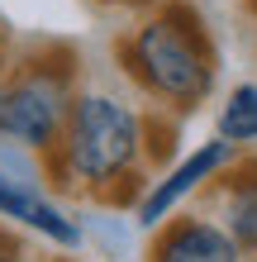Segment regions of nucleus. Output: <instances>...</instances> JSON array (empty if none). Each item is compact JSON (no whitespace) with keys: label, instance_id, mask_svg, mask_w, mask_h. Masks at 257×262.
Returning <instances> with one entry per match:
<instances>
[{"label":"nucleus","instance_id":"f257e3e1","mask_svg":"<svg viewBox=\"0 0 257 262\" xmlns=\"http://www.w3.org/2000/svg\"><path fill=\"white\" fill-rule=\"evenodd\" d=\"M143 129H148V115H138L119 96L77 91L62 138L43 158L48 181L72 195H96V200H110V205H138V195L148 186L138 177V167L148 158Z\"/></svg>","mask_w":257,"mask_h":262},{"label":"nucleus","instance_id":"f03ea898","mask_svg":"<svg viewBox=\"0 0 257 262\" xmlns=\"http://www.w3.org/2000/svg\"><path fill=\"white\" fill-rule=\"evenodd\" d=\"M119 62L148 96L167 110H195L215 91V43L200 14L186 5H162L138 29L119 38Z\"/></svg>","mask_w":257,"mask_h":262},{"label":"nucleus","instance_id":"7ed1b4c3","mask_svg":"<svg viewBox=\"0 0 257 262\" xmlns=\"http://www.w3.org/2000/svg\"><path fill=\"white\" fill-rule=\"evenodd\" d=\"M77 100V57L67 48H34L0 72V143L48 158Z\"/></svg>","mask_w":257,"mask_h":262},{"label":"nucleus","instance_id":"20e7f679","mask_svg":"<svg viewBox=\"0 0 257 262\" xmlns=\"http://www.w3.org/2000/svg\"><path fill=\"white\" fill-rule=\"evenodd\" d=\"M229 162H233V148L224 143V138H209V143L191 148L176 167H167L157 181H148V186H143L138 205H133V220H138L143 229H162V224L176 214L181 200L195 195V191H205Z\"/></svg>","mask_w":257,"mask_h":262},{"label":"nucleus","instance_id":"39448f33","mask_svg":"<svg viewBox=\"0 0 257 262\" xmlns=\"http://www.w3.org/2000/svg\"><path fill=\"white\" fill-rule=\"evenodd\" d=\"M148 262H243V253L209 214H176L153 234Z\"/></svg>","mask_w":257,"mask_h":262},{"label":"nucleus","instance_id":"423d86ee","mask_svg":"<svg viewBox=\"0 0 257 262\" xmlns=\"http://www.w3.org/2000/svg\"><path fill=\"white\" fill-rule=\"evenodd\" d=\"M0 220H10L19 229H34L38 238H48V243H57L67 253L81 248V238H86L81 224L43 186H24V181H10V177H0Z\"/></svg>","mask_w":257,"mask_h":262},{"label":"nucleus","instance_id":"0eeeda50","mask_svg":"<svg viewBox=\"0 0 257 262\" xmlns=\"http://www.w3.org/2000/svg\"><path fill=\"white\" fill-rule=\"evenodd\" d=\"M215 224L238 253H257V162H229L215 177Z\"/></svg>","mask_w":257,"mask_h":262},{"label":"nucleus","instance_id":"6e6552de","mask_svg":"<svg viewBox=\"0 0 257 262\" xmlns=\"http://www.w3.org/2000/svg\"><path fill=\"white\" fill-rule=\"evenodd\" d=\"M229 148H243V143H257V86L243 81V86H233L229 91V100L219 105V124H215Z\"/></svg>","mask_w":257,"mask_h":262},{"label":"nucleus","instance_id":"1a4fd4ad","mask_svg":"<svg viewBox=\"0 0 257 262\" xmlns=\"http://www.w3.org/2000/svg\"><path fill=\"white\" fill-rule=\"evenodd\" d=\"M0 262H24V243L10 229H0Z\"/></svg>","mask_w":257,"mask_h":262},{"label":"nucleus","instance_id":"9d476101","mask_svg":"<svg viewBox=\"0 0 257 262\" xmlns=\"http://www.w3.org/2000/svg\"><path fill=\"white\" fill-rule=\"evenodd\" d=\"M96 5H114V0H96Z\"/></svg>","mask_w":257,"mask_h":262},{"label":"nucleus","instance_id":"9b49d317","mask_svg":"<svg viewBox=\"0 0 257 262\" xmlns=\"http://www.w3.org/2000/svg\"><path fill=\"white\" fill-rule=\"evenodd\" d=\"M252 10H257V0H252Z\"/></svg>","mask_w":257,"mask_h":262}]
</instances>
